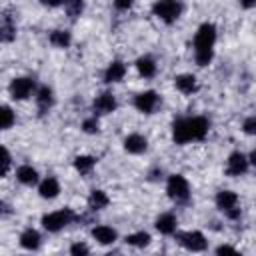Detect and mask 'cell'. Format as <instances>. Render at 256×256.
<instances>
[{"instance_id":"obj_13","label":"cell","mask_w":256,"mask_h":256,"mask_svg":"<svg viewBox=\"0 0 256 256\" xmlns=\"http://www.w3.org/2000/svg\"><path fill=\"white\" fill-rule=\"evenodd\" d=\"M92 236L100 242V244H112L116 240V230H112L110 226H96L92 230Z\"/></svg>"},{"instance_id":"obj_37","label":"cell","mask_w":256,"mask_h":256,"mask_svg":"<svg viewBox=\"0 0 256 256\" xmlns=\"http://www.w3.org/2000/svg\"><path fill=\"white\" fill-rule=\"evenodd\" d=\"M250 162H252V164H254V166H256V150H254V152H252V154H250Z\"/></svg>"},{"instance_id":"obj_7","label":"cell","mask_w":256,"mask_h":256,"mask_svg":"<svg viewBox=\"0 0 256 256\" xmlns=\"http://www.w3.org/2000/svg\"><path fill=\"white\" fill-rule=\"evenodd\" d=\"M176 238H178V242H180L184 248H188V250H192V252H200V250L206 248V240H204V236H202L200 232H182V234H178Z\"/></svg>"},{"instance_id":"obj_14","label":"cell","mask_w":256,"mask_h":256,"mask_svg":"<svg viewBox=\"0 0 256 256\" xmlns=\"http://www.w3.org/2000/svg\"><path fill=\"white\" fill-rule=\"evenodd\" d=\"M124 72H126V66L122 62H112L104 74V80L106 82H118L124 78Z\"/></svg>"},{"instance_id":"obj_28","label":"cell","mask_w":256,"mask_h":256,"mask_svg":"<svg viewBox=\"0 0 256 256\" xmlns=\"http://www.w3.org/2000/svg\"><path fill=\"white\" fill-rule=\"evenodd\" d=\"M12 122H14V114L8 106H4L2 108V130H8L12 126Z\"/></svg>"},{"instance_id":"obj_31","label":"cell","mask_w":256,"mask_h":256,"mask_svg":"<svg viewBox=\"0 0 256 256\" xmlns=\"http://www.w3.org/2000/svg\"><path fill=\"white\" fill-rule=\"evenodd\" d=\"M2 156H4V160H2V174H6L8 172V168H10V154H8V150L6 148H2Z\"/></svg>"},{"instance_id":"obj_24","label":"cell","mask_w":256,"mask_h":256,"mask_svg":"<svg viewBox=\"0 0 256 256\" xmlns=\"http://www.w3.org/2000/svg\"><path fill=\"white\" fill-rule=\"evenodd\" d=\"M94 158L92 156H78L76 160H74V166H76V170L80 172V174H88L92 168H94Z\"/></svg>"},{"instance_id":"obj_35","label":"cell","mask_w":256,"mask_h":256,"mask_svg":"<svg viewBox=\"0 0 256 256\" xmlns=\"http://www.w3.org/2000/svg\"><path fill=\"white\" fill-rule=\"evenodd\" d=\"M42 4H46V6H60L64 0H40Z\"/></svg>"},{"instance_id":"obj_2","label":"cell","mask_w":256,"mask_h":256,"mask_svg":"<svg viewBox=\"0 0 256 256\" xmlns=\"http://www.w3.org/2000/svg\"><path fill=\"white\" fill-rule=\"evenodd\" d=\"M216 40V28L212 24H202L196 32L194 38V48H196V62L200 66H206L212 60V46Z\"/></svg>"},{"instance_id":"obj_17","label":"cell","mask_w":256,"mask_h":256,"mask_svg":"<svg viewBox=\"0 0 256 256\" xmlns=\"http://www.w3.org/2000/svg\"><path fill=\"white\" fill-rule=\"evenodd\" d=\"M40 196L42 198H56L58 196V192H60V186H58V182L54 180V178H46L42 184H40Z\"/></svg>"},{"instance_id":"obj_27","label":"cell","mask_w":256,"mask_h":256,"mask_svg":"<svg viewBox=\"0 0 256 256\" xmlns=\"http://www.w3.org/2000/svg\"><path fill=\"white\" fill-rule=\"evenodd\" d=\"M82 10H84V0H66V12L70 18L80 16Z\"/></svg>"},{"instance_id":"obj_8","label":"cell","mask_w":256,"mask_h":256,"mask_svg":"<svg viewBox=\"0 0 256 256\" xmlns=\"http://www.w3.org/2000/svg\"><path fill=\"white\" fill-rule=\"evenodd\" d=\"M32 88H34V82H32L30 78H16V80H12V84H10V92H12V96L18 98V100L28 98V94L32 92Z\"/></svg>"},{"instance_id":"obj_6","label":"cell","mask_w":256,"mask_h":256,"mask_svg":"<svg viewBox=\"0 0 256 256\" xmlns=\"http://www.w3.org/2000/svg\"><path fill=\"white\" fill-rule=\"evenodd\" d=\"M216 204H218V208H220L222 212H226L230 218H238L240 208H236L238 196H236L234 192H230V190H220L218 196H216Z\"/></svg>"},{"instance_id":"obj_25","label":"cell","mask_w":256,"mask_h":256,"mask_svg":"<svg viewBox=\"0 0 256 256\" xmlns=\"http://www.w3.org/2000/svg\"><path fill=\"white\" fill-rule=\"evenodd\" d=\"M50 42L54 46H60V48H66L70 44V34L68 32H62V30H54L50 34Z\"/></svg>"},{"instance_id":"obj_12","label":"cell","mask_w":256,"mask_h":256,"mask_svg":"<svg viewBox=\"0 0 256 256\" xmlns=\"http://www.w3.org/2000/svg\"><path fill=\"white\" fill-rule=\"evenodd\" d=\"M124 148L132 154H140L146 150V138L140 136V134H130L126 140H124Z\"/></svg>"},{"instance_id":"obj_33","label":"cell","mask_w":256,"mask_h":256,"mask_svg":"<svg viewBox=\"0 0 256 256\" xmlns=\"http://www.w3.org/2000/svg\"><path fill=\"white\" fill-rule=\"evenodd\" d=\"M216 252H218V254H236V250H234L232 246H218Z\"/></svg>"},{"instance_id":"obj_32","label":"cell","mask_w":256,"mask_h":256,"mask_svg":"<svg viewBox=\"0 0 256 256\" xmlns=\"http://www.w3.org/2000/svg\"><path fill=\"white\" fill-rule=\"evenodd\" d=\"M70 252L72 254H88V246L86 244H72Z\"/></svg>"},{"instance_id":"obj_3","label":"cell","mask_w":256,"mask_h":256,"mask_svg":"<svg viewBox=\"0 0 256 256\" xmlns=\"http://www.w3.org/2000/svg\"><path fill=\"white\" fill-rule=\"evenodd\" d=\"M154 14L160 18V20H164V22H174L178 16H180V12H182V4H180V0H158L156 4H154Z\"/></svg>"},{"instance_id":"obj_20","label":"cell","mask_w":256,"mask_h":256,"mask_svg":"<svg viewBox=\"0 0 256 256\" xmlns=\"http://www.w3.org/2000/svg\"><path fill=\"white\" fill-rule=\"evenodd\" d=\"M108 196L102 192V190H92V194H90V198H88V204H90V208L92 210H102V208H106L108 206Z\"/></svg>"},{"instance_id":"obj_11","label":"cell","mask_w":256,"mask_h":256,"mask_svg":"<svg viewBox=\"0 0 256 256\" xmlns=\"http://www.w3.org/2000/svg\"><path fill=\"white\" fill-rule=\"evenodd\" d=\"M116 108V98L110 94V92H104V94H100L96 100H94V110L98 112V114H108V112H112Z\"/></svg>"},{"instance_id":"obj_18","label":"cell","mask_w":256,"mask_h":256,"mask_svg":"<svg viewBox=\"0 0 256 256\" xmlns=\"http://www.w3.org/2000/svg\"><path fill=\"white\" fill-rule=\"evenodd\" d=\"M20 244H22L24 248H28V250H36V248L40 246V234H38L36 230L28 228V230L20 236Z\"/></svg>"},{"instance_id":"obj_22","label":"cell","mask_w":256,"mask_h":256,"mask_svg":"<svg viewBox=\"0 0 256 256\" xmlns=\"http://www.w3.org/2000/svg\"><path fill=\"white\" fill-rule=\"evenodd\" d=\"M16 176H18V180L22 184H34L38 180V174H36V170L32 166H20L18 172H16Z\"/></svg>"},{"instance_id":"obj_23","label":"cell","mask_w":256,"mask_h":256,"mask_svg":"<svg viewBox=\"0 0 256 256\" xmlns=\"http://www.w3.org/2000/svg\"><path fill=\"white\" fill-rule=\"evenodd\" d=\"M0 36H2V42H10L12 38H14V32H16V28H14V24H12V18L8 16V14H4V18H2V28H0Z\"/></svg>"},{"instance_id":"obj_10","label":"cell","mask_w":256,"mask_h":256,"mask_svg":"<svg viewBox=\"0 0 256 256\" xmlns=\"http://www.w3.org/2000/svg\"><path fill=\"white\" fill-rule=\"evenodd\" d=\"M246 168H248V160H246L244 154H240V152L230 154V158H228V166H226V172H228L230 176H240V174L246 172Z\"/></svg>"},{"instance_id":"obj_16","label":"cell","mask_w":256,"mask_h":256,"mask_svg":"<svg viewBox=\"0 0 256 256\" xmlns=\"http://www.w3.org/2000/svg\"><path fill=\"white\" fill-rule=\"evenodd\" d=\"M156 228H158V232H162V234H172V232L176 230V218H174L172 214H162V216H158V220H156Z\"/></svg>"},{"instance_id":"obj_26","label":"cell","mask_w":256,"mask_h":256,"mask_svg":"<svg viewBox=\"0 0 256 256\" xmlns=\"http://www.w3.org/2000/svg\"><path fill=\"white\" fill-rule=\"evenodd\" d=\"M126 242L130 244V246H146L148 242H150V236L146 234V232H136V234H130V236H126Z\"/></svg>"},{"instance_id":"obj_19","label":"cell","mask_w":256,"mask_h":256,"mask_svg":"<svg viewBox=\"0 0 256 256\" xmlns=\"http://www.w3.org/2000/svg\"><path fill=\"white\" fill-rule=\"evenodd\" d=\"M36 102H38V110H40V114H44V112H48V108L52 106V90L50 88H40V92H38V96H36Z\"/></svg>"},{"instance_id":"obj_1","label":"cell","mask_w":256,"mask_h":256,"mask_svg":"<svg viewBox=\"0 0 256 256\" xmlns=\"http://www.w3.org/2000/svg\"><path fill=\"white\" fill-rule=\"evenodd\" d=\"M208 132V122L200 116L196 118H180L174 122V142L186 144L190 140H202Z\"/></svg>"},{"instance_id":"obj_15","label":"cell","mask_w":256,"mask_h":256,"mask_svg":"<svg viewBox=\"0 0 256 256\" xmlns=\"http://www.w3.org/2000/svg\"><path fill=\"white\" fill-rule=\"evenodd\" d=\"M176 88L180 90V92H184V94H190V92H194L196 90V78L192 76V74H182V76H176Z\"/></svg>"},{"instance_id":"obj_9","label":"cell","mask_w":256,"mask_h":256,"mask_svg":"<svg viewBox=\"0 0 256 256\" xmlns=\"http://www.w3.org/2000/svg\"><path fill=\"white\" fill-rule=\"evenodd\" d=\"M134 104H136V108H138L140 112L150 114V112L156 108V104H158V96H156V92L148 90V92L138 94V96H136V100H134Z\"/></svg>"},{"instance_id":"obj_5","label":"cell","mask_w":256,"mask_h":256,"mask_svg":"<svg viewBox=\"0 0 256 256\" xmlns=\"http://www.w3.org/2000/svg\"><path fill=\"white\" fill-rule=\"evenodd\" d=\"M166 192H168V196H170V198H174V200H178V202L188 200V192H190V190H188V182L184 180V176L174 174V176H170V178H168Z\"/></svg>"},{"instance_id":"obj_29","label":"cell","mask_w":256,"mask_h":256,"mask_svg":"<svg viewBox=\"0 0 256 256\" xmlns=\"http://www.w3.org/2000/svg\"><path fill=\"white\" fill-rule=\"evenodd\" d=\"M84 132H88V134L98 132V120H96V118H88V120H84Z\"/></svg>"},{"instance_id":"obj_30","label":"cell","mask_w":256,"mask_h":256,"mask_svg":"<svg viewBox=\"0 0 256 256\" xmlns=\"http://www.w3.org/2000/svg\"><path fill=\"white\" fill-rule=\"evenodd\" d=\"M244 132L246 134H256V118H248L244 122Z\"/></svg>"},{"instance_id":"obj_36","label":"cell","mask_w":256,"mask_h":256,"mask_svg":"<svg viewBox=\"0 0 256 256\" xmlns=\"http://www.w3.org/2000/svg\"><path fill=\"white\" fill-rule=\"evenodd\" d=\"M240 2H242L244 8H252V6H256V0H240Z\"/></svg>"},{"instance_id":"obj_21","label":"cell","mask_w":256,"mask_h":256,"mask_svg":"<svg viewBox=\"0 0 256 256\" xmlns=\"http://www.w3.org/2000/svg\"><path fill=\"white\" fill-rule=\"evenodd\" d=\"M136 68H138V72H140L142 76H146V78L154 76V72H156V64H154V60L148 58V56L140 58V60L136 62Z\"/></svg>"},{"instance_id":"obj_4","label":"cell","mask_w":256,"mask_h":256,"mask_svg":"<svg viewBox=\"0 0 256 256\" xmlns=\"http://www.w3.org/2000/svg\"><path fill=\"white\" fill-rule=\"evenodd\" d=\"M74 218L72 210H58V212H50L42 218V226L48 232H58L60 228H64L66 224H70V220Z\"/></svg>"},{"instance_id":"obj_34","label":"cell","mask_w":256,"mask_h":256,"mask_svg":"<svg viewBox=\"0 0 256 256\" xmlns=\"http://www.w3.org/2000/svg\"><path fill=\"white\" fill-rule=\"evenodd\" d=\"M132 4V0H114V6L118 8V10H124V8H128Z\"/></svg>"}]
</instances>
